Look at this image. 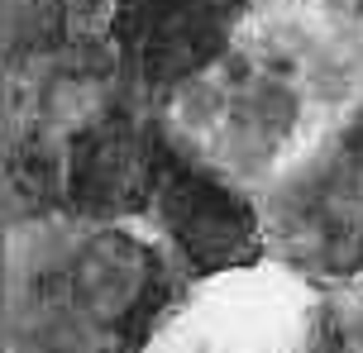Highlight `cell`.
I'll return each mask as SVG.
<instances>
[{"instance_id": "obj_1", "label": "cell", "mask_w": 363, "mask_h": 353, "mask_svg": "<svg viewBox=\"0 0 363 353\" xmlns=\"http://www.w3.org/2000/svg\"><path fill=\"white\" fill-rule=\"evenodd\" d=\"M10 330L24 353H148L191 277L139 224L15 229Z\"/></svg>"}, {"instance_id": "obj_2", "label": "cell", "mask_w": 363, "mask_h": 353, "mask_svg": "<svg viewBox=\"0 0 363 353\" xmlns=\"http://www.w3.org/2000/svg\"><path fill=\"white\" fill-rule=\"evenodd\" d=\"M163 120L244 186H268L330 125L291 62L244 24V34L163 100Z\"/></svg>"}, {"instance_id": "obj_3", "label": "cell", "mask_w": 363, "mask_h": 353, "mask_svg": "<svg viewBox=\"0 0 363 353\" xmlns=\"http://www.w3.org/2000/svg\"><path fill=\"white\" fill-rule=\"evenodd\" d=\"M272 262L315 287L363 282V100L263 186Z\"/></svg>"}, {"instance_id": "obj_4", "label": "cell", "mask_w": 363, "mask_h": 353, "mask_svg": "<svg viewBox=\"0 0 363 353\" xmlns=\"http://www.w3.org/2000/svg\"><path fill=\"white\" fill-rule=\"evenodd\" d=\"M144 224L163 239V248L191 282L249 272L272 258L263 201L254 196V186H244L211 158H201L167 120L158 186H153Z\"/></svg>"}, {"instance_id": "obj_5", "label": "cell", "mask_w": 363, "mask_h": 353, "mask_svg": "<svg viewBox=\"0 0 363 353\" xmlns=\"http://www.w3.org/2000/svg\"><path fill=\"white\" fill-rule=\"evenodd\" d=\"M163 163V105L129 96L62 144V210L86 224L148 220Z\"/></svg>"}, {"instance_id": "obj_6", "label": "cell", "mask_w": 363, "mask_h": 353, "mask_svg": "<svg viewBox=\"0 0 363 353\" xmlns=\"http://www.w3.org/2000/svg\"><path fill=\"white\" fill-rule=\"evenodd\" d=\"M254 0H120L110 43L158 105L206 72L249 24Z\"/></svg>"}, {"instance_id": "obj_7", "label": "cell", "mask_w": 363, "mask_h": 353, "mask_svg": "<svg viewBox=\"0 0 363 353\" xmlns=\"http://www.w3.org/2000/svg\"><path fill=\"white\" fill-rule=\"evenodd\" d=\"M120 0H5L10 57L62 53L115 34Z\"/></svg>"}]
</instances>
